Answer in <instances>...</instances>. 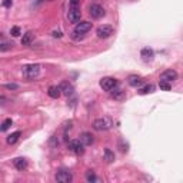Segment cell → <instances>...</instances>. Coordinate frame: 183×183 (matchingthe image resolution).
I'll return each mask as SVG.
<instances>
[{
	"instance_id": "obj_20",
	"label": "cell",
	"mask_w": 183,
	"mask_h": 183,
	"mask_svg": "<svg viewBox=\"0 0 183 183\" xmlns=\"http://www.w3.org/2000/svg\"><path fill=\"white\" fill-rule=\"evenodd\" d=\"M105 160L107 163H112L114 160V153L110 150V149H105Z\"/></svg>"
},
{
	"instance_id": "obj_27",
	"label": "cell",
	"mask_w": 183,
	"mask_h": 183,
	"mask_svg": "<svg viewBox=\"0 0 183 183\" xmlns=\"http://www.w3.org/2000/svg\"><path fill=\"white\" fill-rule=\"evenodd\" d=\"M80 5V0H70V6L72 7H79Z\"/></svg>"
},
{
	"instance_id": "obj_4",
	"label": "cell",
	"mask_w": 183,
	"mask_h": 183,
	"mask_svg": "<svg viewBox=\"0 0 183 183\" xmlns=\"http://www.w3.org/2000/svg\"><path fill=\"white\" fill-rule=\"evenodd\" d=\"M116 86H118V80H116L114 77H103L100 80V87L106 92H110Z\"/></svg>"
},
{
	"instance_id": "obj_3",
	"label": "cell",
	"mask_w": 183,
	"mask_h": 183,
	"mask_svg": "<svg viewBox=\"0 0 183 183\" xmlns=\"http://www.w3.org/2000/svg\"><path fill=\"white\" fill-rule=\"evenodd\" d=\"M113 26H110V24H103V26H99L96 30V35L99 39H107L110 36L113 35Z\"/></svg>"
},
{
	"instance_id": "obj_7",
	"label": "cell",
	"mask_w": 183,
	"mask_h": 183,
	"mask_svg": "<svg viewBox=\"0 0 183 183\" xmlns=\"http://www.w3.org/2000/svg\"><path fill=\"white\" fill-rule=\"evenodd\" d=\"M69 150L74 152L76 155H83V153H84V144H83L80 140H70Z\"/></svg>"
},
{
	"instance_id": "obj_11",
	"label": "cell",
	"mask_w": 183,
	"mask_h": 183,
	"mask_svg": "<svg viewBox=\"0 0 183 183\" xmlns=\"http://www.w3.org/2000/svg\"><path fill=\"white\" fill-rule=\"evenodd\" d=\"M127 83H129L132 87H139L144 83V79L140 77V76H136V74H132V76H129V79H127Z\"/></svg>"
},
{
	"instance_id": "obj_18",
	"label": "cell",
	"mask_w": 183,
	"mask_h": 183,
	"mask_svg": "<svg viewBox=\"0 0 183 183\" xmlns=\"http://www.w3.org/2000/svg\"><path fill=\"white\" fill-rule=\"evenodd\" d=\"M20 136H22V132H20V130H17V132H14V133H12V135H9V136H7V143H9V144H14L19 140Z\"/></svg>"
},
{
	"instance_id": "obj_29",
	"label": "cell",
	"mask_w": 183,
	"mask_h": 183,
	"mask_svg": "<svg viewBox=\"0 0 183 183\" xmlns=\"http://www.w3.org/2000/svg\"><path fill=\"white\" fill-rule=\"evenodd\" d=\"M12 3H13V0H3V6H5V7H10Z\"/></svg>"
},
{
	"instance_id": "obj_19",
	"label": "cell",
	"mask_w": 183,
	"mask_h": 183,
	"mask_svg": "<svg viewBox=\"0 0 183 183\" xmlns=\"http://www.w3.org/2000/svg\"><path fill=\"white\" fill-rule=\"evenodd\" d=\"M110 93H112V97H114V99H122L123 96H125V92L120 89V87H114V89H112L110 90Z\"/></svg>"
},
{
	"instance_id": "obj_21",
	"label": "cell",
	"mask_w": 183,
	"mask_h": 183,
	"mask_svg": "<svg viewBox=\"0 0 183 183\" xmlns=\"http://www.w3.org/2000/svg\"><path fill=\"white\" fill-rule=\"evenodd\" d=\"M153 89H155V87H153L152 84H146V86H143L142 89H139V95H148V93H152Z\"/></svg>"
},
{
	"instance_id": "obj_24",
	"label": "cell",
	"mask_w": 183,
	"mask_h": 183,
	"mask_svg": "<svg viewBox=\"0 0 183 183\" xmlns=\"http://www.w3.org/2000/svg\"><path fill=\"white\" fill-rule=\"evenodd\" d=\"M159 87H160L162 90H170V89H172V86L169 84V82H165V80H160Z\"/></svg>"
},
{
	"instance_id": "obj_1",
	"label": "cell",
	"mask_w": 183,
	"mask_h": 183,
	"mask_svg": "<svg viewBox=\"0 0 183 183\" xmlns=\"http://www.w3.org/2000/svg\"><path fill=\"white\" fill-rule=\"evenodd\" d=\"M113 127V120L110 118H100L96 119L93 122V129L97 132H103V130H109Z\"/></svg>"
},
{
	"instance_id": "obj_16",
	"label": "cell",
	"mask_w": 183,
	"mask_h": 183,
	"mask_svg": "<svg viewBox=\"0 0 183 183\" xmlns=\"http://www.w3.org/2000/svg\"><path fill=\"white\" fill-rule=\"evenodd\" d=\"M33 40H35V35H33V32H27V33H24L23 37H22V44H23V46H29Z\"/></svg>"
},
{
	"instance_id": "obj_13",
	"label": "cell",
	"mask_w": 183,
	"mask_h": 183,
	"mask_svg": "<svg viewBox=\"0 0 183 183\" xmlns=\"http://www.w3.org/2000/svg\"><path fill=\"white\" fill-rule=\"evenodd\" d=\"M80 142H82L84 146H90V144L95 142V137H93V135H92V133H89V132H84V133H82V135H80Z\"/></svg>"
},
{
	"instance_id": "obj_17",
	"label": "cell",
	"mask_w": 183,
	"mask_h": 183,
	"mask_svg": "<svg viewBox=\"0 0 183 183\" xmlns=\"http://www.w3.org/2000/svg\"><path fill=\"white\" fill-rule=\"evenodd\" d=\"M47 95L52 97V99H59L62 93H60V89H59L57 86H50V87H49Z\"/></svg>"
},
{
	"instance_id": "obj_2",
	"label": "cell",
	"mask_w": 183,
	"mask_h": 183,
	"mask_svg": "<svg viewBox=\"0 0 183 183\" xmlns=\"http://www.w3.org/2000/svg\"><path fill=\"white\" fill-rule=\"evenodd\" d=\"M39 73H40V65L23 66V76L26 79H35Z\"/></svg>"
},
{
	"instance_id": "obj_8",
	"label": "cell",
	"mask_w": 183,
	"mask_h": 183,
	"mask_svg": "<svg viewBox=\"0 0 183 183\" xmlns=\"http://www.w3.org/2000/svg\"><path fill=\"white\" fill-rule=\"evenodd\" d=\"M80 17H82V12L79 7H70L69 13H67V19H69L70 23H79L80 22Z\"/></svg>"
},
{
	"instance_id": "obj_6",
	"label": "cell",
	"mask_w": 183,
	"mask_h": 183,
	"mask_svg": "<svg viewBox=\"0 0 183 183\" xmlns=\"http://www.w3.org/2000/svg\"><path fill=\"white\" fill-rule=\"evenodd\" d=\"M56 180L59 183H70L73 180V176L69 170H59L56 173Z\"/></svg>"
},
{
	"instance_id": "obj_25",
	"label": "cell",
	"mask_w": 183,
	"mask_h": 183,
	"mask_svg": "<svg viewBox=\"0 0 183 183\" xmlns=\"http://www.w3.org/2000/svg\"><path fill=\"white\" fill-rule=\"evenodd\" d=\"M10 35L13 36V37H17V36H20V27L13 26L12 29H10Z\"/></svg>"
},
{
	"instance_id": "obj_12",
	"label": "cell",
	"mask_w": 183,
	"mask_h": 183,
	"mask_svg": "<svg viewBox=\"0 0 183 183\" xmlns=\"http://www.w3.org/2000/svg\"><path fill=\"white\" fill-rule=\"evenodd\" d=\"M59 89H60V93L62 95H65V96H70V95L73 93V86H72L69 82H66V80L60 83Z\"/></svg>"
},
{
	"instance_id": "obj_31",
	"label": "cell",
	"mask_w": 183,
	"mask_h": 183,
	"mask_svg": "<svg viewBox=\"0 0 183 183\" xmlns=\"http://www.w3.org/2000/svg\"><path fill=\"white\" fill-rule=\"evenodd\" d=\"M0 102H5V97L3 96H0Z\"/></svg>"
},
{
	"instance_id": "obj_23",
	"label": "cell",
	"mask_w": 183,
	"mask_h": 183,
	"mask_svg": "<svg viewBox=\"0 0 183 183\" xmlns=\"http://www.w3.org/2000/svg\"><path fill=\"white\" fill-rule=\"evenodd\" d=\"M86 180H87V182H96L97 177L95 176V173H93L92 170H89V172L86 173Z\"/></svg>"
},
{
	"instance_id": "obj_26",
	"label": "cell",
	"mask_w": 183,
	"mask_h": 183,
	"mask_svg": "<svg viewBox=\"0 0 183 183\" xmlns=\"http://www.w3.org/2000/svg\"><path fill=\"white\" fill-rule=\"evenodd\" d=\"M12 46H13V44H10V43H2V44H0V52L10 50V49H12Z\"/></svg>"
},
{
	"instance_id": "obj_5",
	"label": "cell",
	"mask_w": 183,
	"mask_h": 183,
	"mask_svg": "<svg viewBox=\"0 0 183 183\" xmlns=\"http://www.w3.org/2000/svg\"><path fill=\"white\" fill-rule=\"evenodd\" d=\"M89 13H90V16L93 19H100V17L105 16L106 12L100 5H90V7H89Z\"/></svg>"
},
{
	"instance_id": "obj_30",
	"label": "cell",
	"mask_w": 183,
	"mask_h": 183,
	"mask_svg": "<svg viewBox=\"0 0 183 183\" xmlns=\"http://www.w3.org/2000/svg\"><path fill=\"white\" fill-rule=\"evenodd\" d=\"M53 36H54V37H62V33H60V32H54Z\"/></svg>"
},
{
	"instance_id": "obj_28",
	"label": "cell",
	"mask_w": 183,
	"mask_h": 183,
	"mask_svg": "<svg viewBox=\"0 0 183 183\" xmlns=\"http://www.w3.org/2000/svg\"><path fill=\"white\" fill-rule=\"evenodd\" d=\"M6 89H9V90H16V89H17V84H13V83H12V84H6Z\"/></svg>"
},
{
	"instance_id": "obj_22",
	"label": "cell",
	"mask_w": 183,
	"mask_h": 183,
	"mask_svg": "<svg viewBox=\"0 0 183 183\" xmlns=\"http://www.w3.org/2000/svg\"><path fill=\"white\" fill-rule=\"evenodd\" d=\"M12 123H13L12 122V119H6L5 122H3V125H2V127H0V130H3V132L7 130V129L12 126Z\"/></svg>"
},
{
	"instance_id": "obj_10",
	"label": "cell",
	"mask_w": 183,
	"mask_h": 183,
	"mask_svg": "<svg viewBox=\"0 0 183 183\" xmlns=\"http://www.w3.org/2000/svg\"><path fill=\"white\" fill-rule=\"evenodd\" d=\"M176 79H177V72L173 69H167L160 74V80H165V82H173Z\"/></svg>"
},
{
	"instance_id": "obj_14",
	"label": "cell",
	"mask_w": 183,
	"mask_h": 183,
	"mask_svg": "<svg viewBox=\"0 0 183 183\" xmlns=\"http://www.w3.org/2000/svg\"><path fill=\"white\" fill-rule=\"evenodd\" d=\"M140 56H142V59H143L144 62H152L153 57H155V53H153L152 49L144 47V49H142V52H140Z\"/></svg>"
},
{
	"instance_id": "obj_9",
	"label": "cell",
	"mask_w": 183,
	"mask_h": 183,
	"mask_svg": "<svg viewBox=\"0 0 183 183\" xmlns=\"http://www.w3.org/2000/svg\"><path fill=\"white\" fill-rule=\"evenodd\" d=\"M90 29H92V23L90 22H80V23L76 24V27H74V33L84 36V33H87Z\"/></svg>"
},
{
	"instance_id": "obj_15",
	"label": "cell",
	"mask_w": 183,
	"mask_h": 183,
	"mask_svg": "<svg viewBox=\"0 0 183 183\" xmlns=\"http://www.w3.org/2000/svg\"><path fill=\"white\" fill-rule=\"evenodd\" d=\"M13 165L17 170H24L27 167V160L26 159H23V157H16L13 160Z\"/></svg>"
}]
</instances>
